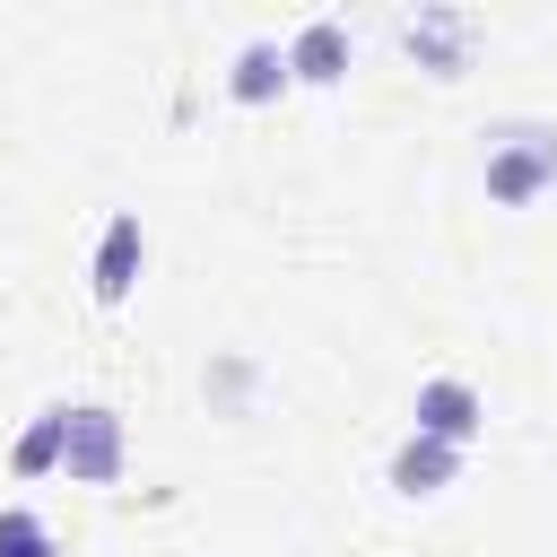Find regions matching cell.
<instances>
[{"instance_id": "1", "label": "cell", "mask_w": 557, "mask_h": 557, "mask_svg": "<svg viewBox=\"0 0 557 557\" xmlns=\"http://www.w3.org/2000/svg\"><path fill=\"white\" fill-rule=\"evenodd\" d=\"M479 183L496 209H531L540 191H557V131L548 122H496L479 148Z\"/></svg>"}, {"instance_id": "2", "label": "cell", "mask_w": 557, "mask_h": 557, "mask_svg": "<svg viewBox=\"0 0 557 557\" xmlns=\"http://www.w3.org/2000/svg\"><path fill=\"white\" fill-rule=\"evenodd\" d=\"M131 461V435H122V409L104 400H70V426H61V470L78 487H113Z\"/></svg>"}, {"instance_id": "3", "label": "cell", "mask_w": 557, "mask_h": 557, "mask_svg": "<svg viewBox=\"0 0 557 557\" xmlns=\"http://www.w3.org/2000/svg\"><path fill=\"white\" fill-rule=\"evenodd\" d=\"M400 44H409V61L426 70V78H461L470 70V52H479V17L470 9H409L400 17Z\"/></svg>"}, {"instance_id": "4", "label": "cell", "mask_w": 557, "mask_h": 557, "mask_svg": "<svg viewBox=\"0 0 557 557\" xmlns=\"http://www.w3.org/2000/svg\"><path fill=\"white\" fill-rule=\"evenodd\" d=\"M139 270H148V226H139L131 209H113V218H104V235H96V261H87V296L113 313V305H131Z\"/></svg>"}, {"instance_id": "5", "label": "cell", "mask_w": 557, "mask_h": 557, "mask_svg": "<svg viewBox=\"0 0 557 557\" xmlns=\"http://www.w3.org/2000/svg\"><path fill=\"white\" fill-rule=\"evenodd\" d=\"M409 426L461 453V444L487 426V400H479V383H461V374H426V383H418V400H409Z\"/></svg>"}, {"instance_id": "6", "label": "cell", "mask_w": 557, "mask_h": 557, "mask_svg": "<svg viewBox=\"0 0 557 557\" xmlns=\"http://www.w3.org/2000/svg\"><path fill=\"white\" fill-rule=\"evenodd\" d=\"M348 52H357V35H348V17H305L296 35H287V78H305V87H339L348 78Z\"/></svg>"}, {"instance_id": "7", "label": "cell", "mask_w": 557, "mask_h": 557, "mask_svg": "<svg viewBox=\"0 0 557 557\" xmlns=\"http://www.w3.org/2000/svg\"><path fill=\"white\" fill-rule=\"evenodd\" d=\"M453 479H461V453L435 444V435H418V426H409V435L392 444V461H383V487L409 496V505H418V496H444Z\"/></svg>"}, {"instance_id": "8", "label": "cell", "mask_w": 557, "mask_h": 557, "mask_svg": "<svg viewBox=\"0 0 557 557\" xmlns=\"http://www.w3.org/2000/svg\"><path fill=\"white\" fill-rule=\"evenodd\" d=\"M278 87H287V44L278 35H244L235 61H226V96L235 104H270Z\"/></svg>"}, {"instance_id": "9", "label": "cell", "mask_w": 557, "mask_h": 557, "mask_svg": "<svg viewBox=\"0 0 557 557\" xmlns=\"http://www.w3.org/2000/svg\"><path fill=\"white\" fill-rule=\"evenodd\" d=\"M61 426H70V400L35 409V426L9 444V470H17V479H44V470H61Z\"/></svg>"}, {"instance_id": "10", "label": "cell", "mask_w": 557, "mask_h": 557, "mask_svg": "<svg viewBox=\"0 0 557 557\" xmlns=\"http://www.w3.org/2000/svg\"><path fill=\"white\" fill-rule=\"evenodd\" d=\"M0 557H61V540L35 505H0Z\"/></svg>"}]
</instances>
